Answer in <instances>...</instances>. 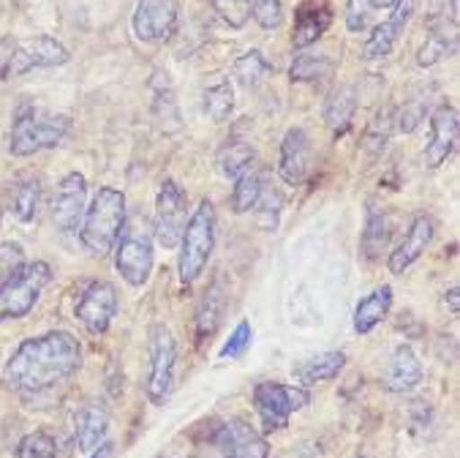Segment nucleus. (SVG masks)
I'll return each mask as SVG.
<instances>
[{
  "label": "nucleus",
  "instance_id": "nucleus-1",
  "mask_svg": "<svg viewBox=\"0 0 460 458\" xmlns=\"http://www.w3.org/2000/svg\"><path fill=\"white\" fill-rule=\"evenodd\" d=\"M82 365V344L66 333H44L22 341L4 365V385L25 401L52 393Z\"/></svg>",
  "mask_w": 460,
  "mask_h": 458
},
{
  "label": "nucleus",
  "instance_id": "nucleus-2",
  "mask_svg": "<svg viewBox=\"0 0 460 458\" xmlns=\"http://www.w3.org/2000/svg\"><path fill=\"white\" fill-rule=\"evenodd\" d=\"M126 227V194L112 186H102L93 202L84 208L79 240L90 254H110Z\"/></svg>",
  "mask_w": 460,
  "mask_h": 458
},
{
  "label": "nucleus",
  "instance_id": "nucleus-3",
  "mask_svg": "<svg viewBox=\"0 0 460 458\" xmlns=\"http://www.w3.org/2000/svg\"><path fill=\"white\" fill-rule=\"evenodd\" d=\"M71 131L68 115H47L33 102H20L12 131H9V150L12 156H36L41 150H49L63 142V137Z\"/></svg>",
  "mask_w": 460,
  "mask_h": 458
},
{
  "label": "nucleus",
  "instance_id": "nucleus-4",
  "mask_svg": "<svg viewBox=\"0 0 460 458\" xmlns=\"http://www.w3.org/2000/svg\"><path fill=\"white\" fill-rule=\"evenodd\" d=\"M216 248V208L210 200H202L199 208L191 213L186 229L180 238V282L191 287L210 262Z\"/></svg>",
  "mask_w": 460,
  "mask_h": 458
},
{
  "label": "nucleus",
  "instance_id": "nucleus-5",
  "mask_svg": "<svg viewBox=\"0 0 460 458\" xmlns=\"http://www.w3.org/2000/svg\"><path fill=\"white\" fill-rule=\"evenodd\" d=\"M52 282V267L47 262H22L0 284V322L28 317L41 301Z\"/></svg>",
  "mask_w": 460,
  "mask_h": 458
},
{
  "label": "nucleus",
  "instance_id": "nucleus-6",
  "mask_svg": "<svg viewBox=\"0 0 460 458\" xmlns=\"http://www.w3.org/2000/svg\"><path fill=\"white\" fill-rule=\"evenodd\" d=\"M115 267L131 287H145L153 270V238L142 219L123 227L115 243Z\"/></svg>",
  "mask_w": 460,
  "mask_h": 458
},
{
  "label": "nucleus",
  "instance_id": "nucleus-7",
  "mask_svg": "<svg viewBox=\"0 0 460 458\" xmlns=\"http://www.w3.org/2000/svg\"><path fill=\"white\" fill-rule=\"evenodd\" d=\"M311 401V393L300 385H284V382H259L253 388V407L261 420V428L281 431L289 426V418L303 409Z\"/></svg>",
  "mask_w": 460,
  "mask_h": 458
},
{
  "label": "nucleus",
  "instance_id": "nucleus-8",
  "mask_svg": "<svg viewBox=\"0 0 460 458\" xmlns=\"http://www.w3.org/2000/svg\"><path fill=\"white\" fill-rule=\"evenodd\" d=\"M174 360H177V346L172 333L164 325H155L150 330V374H147V399L153 404H164L172 393L174 382Z\"/></svg>",
  "mask_w": 460,
  "mask_h": 458
},
{
  "label": "nucleus",
  "instance_id": "nucleus-9",
  "mask_svg": "<svg viewBox=\"0 0 460 458\" xmlns=\"http://www.w3.org/2000/svg\"><path fill=\"white\" fill-rule=\"evenodd\" d=\"M182 229H186V194L174 180H164L155 197L153 235L164 248L180 246Z\"/></svg>",
  "mask_w": 460,
  "mask_h": 458
},
{
  "label": "nucleus",
  "instance_id": "nucleus-10",
  "mask_svg": "<svg viewBox=\"0 0 460 458\" xmlns=\"http://www.w3.org/2000/svg\"><path fill=\"white\" fill-rule=\"evenodd\" d=\"M71 60V52L52 36H31V39H17L12 63L4 74V79L22 76L33 68H52V66H66Z\"/></svg>",
  "mask_w": 460,
  "mask_h": 458
},
{
  "label": "nucleus",
  "instance_id": "nucleus-11",
  "mask_svg": "<svg viewBox=\"0 0 460 458\" xmlns=\"http://www.w3.org/2000/svg\"><path fill=\"white\" fill-rule=\"evenodd\" d=\"M74 314L90 336H104L118 314V290L110 282L87 284L76 301Z\"/></svg>",
  "mask_w": 460,
  "mask_h": 458
},
{
  "label": "nucleus",
  "instance_id": "nucleus-12",
  "mask_svg": "<svg viewBox=\"0 0 460 458\" xmlns=\"http://www.w3.org/2000/svg\"><path fill=\"white\" fill-rule=\"evenodd\" d=\"M177 22H180L177 0H139L131 17L134 36L147 44L172 39V33L177 31Z\"/></svg>",
  "mask_w": 460,
  "mask_h": 458
},
{
  "label": "nucleus",
  "instance_id": "nucleus-13",
  "mask_svg": "<svg viewBox=\"0 0 460 458\" xmlns=\"http://www.w3.org/2000/svg\"><path fill=\"white\" fill-rule=\"evenodd\" d=\"M87 208V180L82 172H68L52 200V221L63 235H74L82 227V216Z\"/></svg>",
  "mask_w": 460,
  "mask_h": 458
},
{
  "label": "nucleus",
  "instance_id": "nucleus-14",
  "mask_svg": "<svg viewBox=\"0 0 460 458\" xmlns=\"http://www.w3.org/2000/svg\"><path fill=\"white\" fill-rule=\"evenodd\" d=\"M213 445L224 458H267V439L245 420H226L213 431Z\"/></svg>",
  "mask_w": 460,
  "mask_h": 458
},
{
  "label": "nucleus",
  "instance_id": "nucleus-15",
  "mask_svg": "<svg viewBox=\"0 0 460 458\" xmlns=\"http://www.w3.org/2000/svg\"><path fill=\"white\" fill-rule=\"evenodd\" d=\"M411 14H414V0H398V4L393 6V14L382 25H376L371 39L365 41L362 60H385L393 52V47L398 44V39H401L403 28L409 25Z\"/></svg>",
  "mask_w": 460,
  "mask_h": 458
},
{
  "label": "nucleus",
  "instance_id": "nucleus-16",
  "mask_svg": "<svg viewBox=\"0 0 460 458\" xmlns=\"http://www.w3.org/2000/svg\"><path fill=\"white\" fill-rule=\"evenodd\" d=\"M457 129H460V118H457V110L452 104H441L430 115V139L425 148L428 166L436 169L452 156L455 142H457Z\"/></svg>",
  "mask_w": 460,
  "mask_h": 458
},
{
  "label": "nucleus",
  "instance_id": "nucleus-17",
  "mask_svg": "<svg viewBox=\"0 0 460 458\" xmlns=\"http://www.w3.org/2000/svg\"><path fill=\"white\" fill-rule=\"evenodd\" d=\"M308 164H311V139H308V131L295 126L284 134V142H281V153H279V175L284 183L289 186H300L305 180V172H308Z\"/></svg>",
  "mask_w": 460,
  "mask_h": 458
},
{
  "label": "nucleus",
  "instance_id": "nucleus-18",
  "mask_svg": "<svg viewBox=\"0 0 460 458\" xmlns=\"http://www.w3.org/2000/svg\"><path fill=\"white\" fill-rule=\"evenodd\" d=\"M110 431V412L102 401H87L74 418V447L76 453H93Z\"/></svg>",
  "mask_w": 460,
  "mask_h": 458
},
{
  "label": "nucleus",
  "instance_id": "nucleus-19",
  "mask_svg": "<svg viewBox=\"0 0 460 458\" xmlns=\"http://www.w3.org/2000/svg\"><path fill=\"white\" fill-rule=\"evenodd\" d=\"M433 235H436L433 219H430V216H417V219L411 221V227L406 229L403 240L398 243V248L390 254V262H387L390 273H403L409 265H414V262L422 256V251L430 246Z\"/></svg>",
  "mask_w": 460,
  "mask_h": 458
},
{
  "label": "nucleus",
  "instance_id": "nucleus-20",
  "mask_svg": "<svg viewBox=\"0 0 460 458\" xmlns=\"http://www.w3.org/2000/svg\"><path fill=\"white\" fill-rule=\"evenodd\" d=\"M343 369H346V355L343 352H322V355H314V357L297 363L292 369V374H295L300 388H311L316 382L335 380Z\"/></svg>",
  "mask_w": 460,
  "mask_h": 458
},
{
  "label": "nucleus",
  "instance_id": "nucleus-21",
  "mask_svg": "<svg viewBox=\"0 0 460 458\" xmlns=\"http://www.w3.org/2000/svg\"><path fill=\"white\" fill-rule=\"evenodd\" d=\"M422 382V363L411 346H398L387 365V388L393 393H409Z\"/></svg>",
  "mask_w": 460,
  "mask_h": 458
},
{
  "label": "nucleus",
  "instance_id": "nucleus-22",
  "mask_svg": "<svg viewBox=\"0 0 460 458\" xmlns=\"http://www.w3.org/2000/svg\"><path fill=\"white\" fill-rule=\"evenodd\" d=\"M393 309V290L385 284V287H376L371 295H365L357 309H354V330L359 336H367L371 333Z\"/></svg>",
  "mask_w": 460,
  "mask_h": 458
},
{
  "label": "nucleus",
  "instance_id": "nucleus-23",
  "mask_svg": "<svg viewBox=\"0 0 460 458\" xmlns=\"http://www.w3.org/2000/svg\"><path fill=\"white\" fill-rule=\"evenodd\" d=\"M330 12L319 9V6H300L297 20H295V33H292V44L297 49H305L311 44H316V39H322V33L330 28Z\"/></svg>",
  "mask_w": 460,
  "mask_h": 458
},
{
  "label": "nucleus",
  "instance_id": "nucleus-24",
  "mask_svg": "<svg viewBox=\"0 0 460 458\" xmlns=\"http://www.w3.org/2000/svg\"><path fill=\"white\" fill-rule=\"evenodd\" d=\"M9 205H12V213H14L17 221H22V224L33 221L36 213H39V205H41V183H39V177H33V175L20 177V183L9 194Z\"/></svg>",
  "mask_w": 460,
  "mask_h": 458
},
{
  "label": "nucleus",
  "instance_id": "nucleus-25",
  "mask_svg": "<svg viewBox=\"0 0 460 458\" xmlns=\"http://www.w3.org/2000/svg\"><path fill=\"white\" fill-rule=\"evenodd\" d=\"M226 311V292L221 287V282H213L199 303V311H197V333L199 338H208L218 330L221 325V317Z\"/></svg>",
  "mask_w": 460,
  "mask_h": 458
},
{
  "label": "nucleus",
  "instance_id": "nucleus-26",
  "mask_svg": "<svg viewBox=\"0 0 460 458\" xmlns=\"http://www.w3.org/2000/svg\"><path fill=\"white\" fill-rule=\"evenodd\" d=\"M354 112H357V94L354 87H341L335 94L327 99V107H324V123L330 126V131L335 134H343L351 121H354Z\"/></svg>",
  "mask_w": 460,
  "mask_h": 458
},
{
  "label": "nucleus",
  "instance_id": "nucleus-27",
  "mask_svg": "<svg viewBox=\"0 0 460 458\" xmlns=\"http://www.w3.org/2000/svg\"><path fill=\"white\" fill-rule=\"evenodd\" d=\"M387 240H390L387 216H385L382 208L371 205V208H367V216H365V229H362V251H365V256L376 259L387 248Z\"/></svg>",
  "mask_w": 460,
  "mask_h": 458
},
{
  "label": "nucleus",
  "instance_id": "nucleus-28",
  "mask_svg": "<svg viewBox=\"0 0 460 458\" xmlns=\"http://www.w3.org/2000/svg\"><path fill=\"white\" fill-rule=\"evenodd\" d=\"M256 164V150L248 145V142H240V139H232L226 142L221 150H218V169L226 175V177H240L245 172H251Z\"/></svg>",
  "mask_w": 460,
  "mask_h": 458
},
{
  "label": "nucleus",
  "instance_id": "nucleus-29",
  "mask_svg": "<svg viewBox=\"0 0 460 458\" xmlns=\"http://www.w3.org/2000/svg\"><path fill=\"white\" fill-rule=\"evenodd\" d=\"M202 110H205V115L210 121L224 123L234 110V87H232V82L221 79V82L210 85L205 90V96H202Z\"/></svg>",
  "mask_w": 460,
  "mask_h": 458
},
{
  "label": "nucleus",
  "instance_id": "nucleus-30",
  "mask_svg": "<svg viewBox=\"0 0 460 458\" xmlns=\"http://www.w3.org/2000/svg\"><path fill=\"white\" fill-rule=\"evenodd\" d=\"M261 189H264L261 177L253 169L240 175V177H234V189H232V200H229L232 202V213L243 216V213L253 211L259 197H261Z\"/></svg>",
  "mask_w": 460,
  "mask_h": 458
},
{
  "label": "nucleus",
  "instance_id": "nucleus-31",
  "mask_svg": "<svg viewBox=\"0 0 460 458\" xmlns=\"http://www.w3.org/2000/svg\"><path fill=\"white\" fill-rule=\"evenodd\" d=\"M393 126H395V110L393 107H382L376 112V118L371 121V126H367V131H365L362 148H365L367 156H379L385 150V145L390 142Z\"/></svg>",
  "mask_w": 460,
  "mask_h": 458
},
{
  "label": "nucleus",
  "instance_id": "nucleus-32",
  "mask_svg": "<svg viewBox=\"0 0 460 458\" xmlns=\"http://www.w3.org/2000/svg\"><path fill=\"white\" fill-rule=\"evenodd\" d=\"M270 71H272V66H270V60H267L259 49H251V52H245V55H240V58L234 60V76H237V82L245 85V87L259 85Z\"/></svg>",
  "mask_w": 460,
  "mask_h": 458
},
{
  "label": "nucleus",
  "instance_id": "nucleus-33",
  "mask_svg": "<svg viewBox=\"0 0 460 458\" xmlns=\"http://www.w3.org/2000/svg\"><path fill=\"white\" fill-rule=\"evenodd\" d=\"M332 71V63L327 55H314V52H303L295 58V63L289 66V79L292 82H314L322 79Z\"/></svg>",
  "mask_w": 460,
  "mask_h": 458
},
{
  "label": "nucleus",
  "instance_id": "nucleus-34",
  "mask_svg": "<svg viewBox=\"0 0 460 458\" xmlns=\"http://www.w3.org/2000/svg\"><path fill=\"white\" fill-rule=\"evenodd\" d=\"M14 458H58V442H55V436L47 434V431L25 434V436L17 442Z\"/></svg>",
  "mask_w": 460,
  "mask_h": 458
},
{
  "label": "nucleus",
  "instance_id": "nucleus-35",
  "mask_svg": "<svg viewBox=\"0 0 460 458\" xmlns=\"http://www.w3.org/2000/svg\"><path fill=\"white\" fill-rule=\"evenodd\" d=\"M248 9H251L253 20L264 31H279L281 22H284V6H281V0H248Z\"/></svg>",
  "mask_w": 460,
  "mask_h": 458
},
{
  "label": "nucleus",
  "instance_id": "nucleus-36",
  "mask_svg": "<svg viewBox=\"0 0 460 458\" xmlns=\"http://www.w3.org/2000/svg\"><path fill=\"white\" fill-rule=\"evenodd\" d=\"M213 6L229 28H243L251 17L248 0H213Z\"/></svg>",
  "mask_w": 460,
  "mask_h": 458
},
{
  "label": "nucleus",
  "instance_id": "nucleus-37",
  "mask_svg": "<svg viewBox=\"0 0 460 458\" xmlns=\"http://www.w3.org/2000/svg\"><path fill=\"white\" fill-rule=\"evenodd\" d=\"M251 338H253V330H251V322H240L234 328V333L229 336V341L224 344L221 349V360H237L245 355V349L251 346Z\"/></svg>",
  "mask_w": 460,
  "mask_h": 458
},
{
  "label": "nucleus",
  "instance_id": "nucleus-38",
  "mask_svg": "<svg viewBox=\"0 0 460 458\" xmlns=\"http://www.w3.org/2000/svg\"><path fill=\"white\" fill-rule=\"evenodd\" d=\"M253 211H259V224H261L264 229H272L275 224H279L281 194H279V192H264V189H261V197H259V202H256Z\"/></svg>",
  "mask_w": 460,
  "mask_h": 458
},
{
  "label": "nucleus",
  "instance_id": "nucleus-39",
  "mask_svg": "<svg viewBox=\"0 0 460 458\" xmlns=\"http://www.w3.org/2000/svg\"><path fill=\"white\" fill-rule=\"evenodd\" d=\"M449 49H452V44L447 41V36L433 33V36H428V39H425V44L420 47L417 63H420V66H433V63H438Z\"/></svg>",
  "mask_w": 460,
  "mask_h": 458
},
{
  "label": "nucleus",
  "instance_id": "nucleus-40",
  "mask_svg": "<svg viewBox=\"0 0 460 458\" xmlns=\"http://www.w3.org/2000/svg\"><path fill=\"white\" fill-rule=\"evenodd\" d=\"M371 0H349L346 4V28L349 33H359L367 28V20H371Z\"/></svg>",
  "mask_w": 460,
  "mask_h": 458
},
{
  "label": "nucleus",
  "instance_id": "nucleus-41",
  "mask_svg": "<svg viewBox=\"0 0 460 458\" xmlns=\"http://www.w3.org/2000/svg\"><path fill=\"white\" fill-rule=\"evenodd\" d=\"M422 118H425V107H422V104H409V107H403V112L398 115V129H401L403 134H411V131L422 123Z\"/></svg>",
  "mask_w": 460,
  "mask_h": 458
},
{
  "label": "nucleus",
  "instance_id": "nucleus-42",
  "mask_svg": "<svg viewBox=\"0 0 460 458\" xmlns=\"http://www.w3.org/2000/svg\"><path fill=\"white\" fill-rule=\"evenodd\" d=\"M14 44H17L14 36H4V39H0V79H4V74H6V68H9V63H12Z\"/></svg>",
  "mask_w": 460,
  "mask_h": 458
},
{
  "label": "nucleus",
  "instance_id": "nucleus-43",
  "mask_svg": "<svg viewBox=\"0 0 460 458\" xmlns=\"http://www.w3.org/2000/svg\"><path fill=\"white\" fill-rule=\"evenodd\" d=\"M115 455V445L112 442H102L93 453H90V458H112Z\"/></svg>",
  "mask_w": 460,
  "mask_h": 458
},
{
  "label": "nucleus",
  "instance_id": "nucleus-44",
  "mask_svg": "<svg viewBox=\"0 0 460 458\" xmlns=\"http://www.w3.org/2000/svg\"><path fill=\"white\" fill-rule=\"evenodd\" d=\"M449 20H452V25H457V20H460V0H449Z\"/></svg>",
  "mask_w": 460,
  "mask_h": 458
},
{
  "label": "nucleus",
  "instance_id": "nucleus-45",
  "mask_svg": "<svg viewBox=\"0 0 460 458\" xmlns=\"http://www.w3.org/2000/svg\"><path fill=\"white\" fill-rule=\"evenodd\" d=\"M395 4H398V0H371L374 9H393Z\"/></svg>",
  "mask_w": 460,
  "mask_h": 458
},
{
  "label": "nucleus",
  "instance_id": "nucleus-46",
  "mask_svg": "<svg viewBox=\"0 0 460 458\" xmlns=\"http://www.w3.org/2000/svg\"><path fill=\"white\" fill-rule=\"evenodd\" d=\"M0 219H4V211H0Z\"/></svg>",
  "mask_w": 460,
  "mask_h": 458
}]
</instances>
